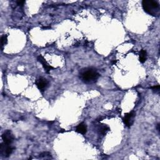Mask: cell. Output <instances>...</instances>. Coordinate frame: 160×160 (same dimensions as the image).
Wrapping results in <instances>:
<instances>
[{
    "instance_id": "1",
    "label": "cell",
    "mask_w": 160,
    "mask_h": 160,
    "mask_svg": "<svg viewBox=\"0 0 160 160\" xmlns=\"http://www.w3.org/2000/svg\"><path fill=\"white\" fill-rule=\"evenodd\" d=\"M100 74L97 71L93 68L83 69L80 73V78L85 83H95L99 78Z\"/></svg>"
},
{
    "instance_id": "2",
    "label": "cell",
    "mask_w": 160,
    "mask_h": 160,
    "mask_svg": "<svg viewBox=\"0 0 160 160\" xmlns=\"http://www.w3.org/2000/svg\"><path fill=\"white\" fill-rule=\"evenodd\" d=\"M142 5L146 11L151 15L155 16L159 13V3L156 1L153 0H143L142 1Z\"/></svg>"
},
{
    "instance_id": "3",
    "label": "cell",
    "mask_w": 160,
    "mask_h": 160,
    "mask_svg": "<svg viewBox=\"0 0 160 160\" xmlns=\"http://www.w3.org/2000/svg\"><path fill=\"white\" fill-rule=\"evenodd\" d=\"M14 149L15 147L12 146L11 145H7L4 143H1L0 146V153L1 156L4 157L10 156Z\"/></svg>"
},
{
    "instance_id": "4",
    "label": "cell",
    "mask_w": 160,
    "mask_h": 160,
    "mask_svg": "<svg viewBox=\"0 0 160 160\" xmlns=\"http://www.w3.org/2000/svg\"><path fill=\"white\" fill-rule=\"evenodd\" d=\"M2 139L3 140V143L7 145H11L15 140V138L11 131L7 130L4 131L2 135Z\"/></svg>"
},
{
    "instance_id": "5",
    "label": "cell",
    "mask_w": 160,
    "mask_h": 160,
    "mask_svg": "<svg viewBox=\"0 0 160 160\" xmlns=\"http://www.w3.org/2000/svg\"><path fill=\"white\" fill-rule=\"evenodd\" d=\"M135 116V113L134 112H131L126 113L124 115L123 118V122L128 127H130L133 123V118Z\"/></svg>"
},
{
    "instance_id": "6",
    "label": "cell",
    "mask_w": 160,
    "mask_h": 160,
    "mask_svg": "<svg viewBox=\"0 0 160 160\" xmlns=\"http://www.w3.org/2000/svg\"><path fill=\"white\" fill-rule=\"evenodd\" d=\"M36 86L39 90L41 91V92L44 91L46 90V88H47L48 85V82L46 79L43 78H40L38 79L36 81Z\"/></svg>"
},
{
    "instance_id": "7",
    "label": "cell",
    "mask_w": 160,
    "mask_h": 160,
    "mask_svg": "<svg viewBox=\"0 0 160 160\" xmlns=\"http://www.w3.org/2000/svg\"><path fill=\"white\" fill-rule=\"evenodd\" d=\"M37 59H38V61H39L40 63H41L42 64V65H43V68H44V69H45V71L46 72V73H48L49 72H50V70H51V69H52L54 68L52 67L51 66H50V65H49V64L47 63V62L46 61V60L44 59V58H43L42 56H41V55L38 56V58H37Z\"/></svg>"
},
{
    "instance_id": "8",
    "label": "cell",
    "mask_w": 160,
    "mask_h": 160,
    "mask_svg": "<svg viewBox=\"0 0 160 160\" xmlns=\"http://www.w3.org/2000/svg\"><path fill=\"white\" fill-rule=\"evenodd\" d=\"M76 131L79 133H81V134H82V135H85L86 131H87L86 124L84 123H80L76 127Z\"/></svg>"
},
{
    "instance_id": "9",
    "label": "cell",
    "mask_w": 160,
    "mask_h": 160,
    "mask_svg": "<svg viewBox=\"0 0 160 160\" xmlns=\"http://www.w3.org/2000/svg\"><path fill=\"white\" fill-rule=\"evenodd\" d=\"M147 59V53L144 50H141L140 52V61L141 63H144Z\"/></svg>"
},
{
    "instance_id": "10",
    "label": "cell",
    "mask_w": 160,
    "mask_h": 160,
    "mask_svg": "<svg viewBox=\"0 0 160 160\" xmlns=\"http://www.w3.org/2000/svg\"><path fill=\"white\" fill-rule=\"evenodd\" d=\"M99 130H100V133H101V134L104 135L106 134V133H107V131H108L109 130V128L107 126L103 125V126H101Z\"/></svg>"
},
{
    "instance_id": "11",
    "label": "cell",
    "mask_w": 160,
    "mask_h": 160,
    "mask_svg": "<svg viewBox=\"0 0 160 160\" xmlns=\"http://www.w3.org/2000/svg\"><path fill=\"white\" fill-rule=\"evenodd\" d=\"M7 41H8L7 35H3V36L1 38V50H3V46L7 43Z\"/></svg>"
},
{
    "instance_id": "12",
    "label": "cell",
    "mask_w": 160,
    "mask_h": 160,
    "mask_svg": "<svg viewBox=\"0 0 160 160\" xmlns=\"http://www.w3.org/2000/svg\"><path fill=\"white\" fill-rule=\"evenodd\" d=\"M160 88V86L159 85H157V86H153V87H152V89L153 90H156V91H159Z\"/></svg>"
},
{
    "instance_id": "13",
    "label": "cell",
    "mask_w": 160,
    "mask_h": 160,
    "mask_svg": "<svg viewBox=\"0 0 160 160\" xmlns=\"http://www.w3.org/2000/svg\"><path fill=\"white\" fill-rule=\"evenodd\" d=\"M16 3H17V4H18V5L23 6V4H24V3H25V1H18Z\"/></svg>"
},
{
    "instance_id": "14",
    "label": "cell",
    "mask_w": 160,
    "mask_h": 160,
    "mask_svg": "<svg viewBox=\"0 0 160 160\" xmlns=\"http://www.w3.org/2000/svg\"><path fill=\"white\" fill-rule=\"evenodd\" d=\"M157 130L158 131H159V124H157Z\"/></svg>"
}]
</instances>
